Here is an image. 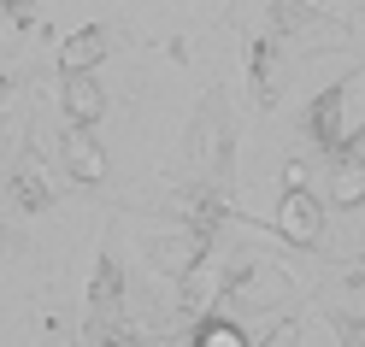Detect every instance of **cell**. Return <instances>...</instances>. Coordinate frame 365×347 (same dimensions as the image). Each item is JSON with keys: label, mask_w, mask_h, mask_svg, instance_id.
<instances>
[{"label": "cell", "mask_w": 365, "mask_h": 347, "mask_svg": "<svg viewBox=\"0 0 365 347\" xmlns=\"http://www.w3.org/2000/svg\"><path fill=\"white\" fill-rule=\"evenodd\" d=\"M230 30L330 48V41H348L354 36V18H336L324 6H307V0H230Z\"/></svg>", "instance_id": "1"}, {"label": "cell", "mask_w": 365, "mask_h": 347, "mask_svg": "<svg viewBox=\"0 0 365 347\" xmlns=\"http://www.w3.org/2000/svg\"><path fill=\"white\" fill-rule=\"evenodd\" d=\"M301 142L312 153H341V147H354L365 142V65L348 77H336L330 88H318V95L307 100L301 112Z\"/></svg>", "instance_id": "2"}, {"label": "cell", "mask_w": 365, "mask_h": 347, "mask_svg": "<svg viewBox=\"0 0 365 347\" xmlns=\"http://www.w3.org/2000/svg\"><path fill=\"white\" fill-rule=\"evenodd\" d=\"M195 159H200V171H207L212 189L230 195V182H236V124H230V106H224V88H207V100H200Z\"/></svg>", "instance_id": "3"}, {"label": "cell", "mask_w": 365, "mask_h": 347, "mask_svg": "<svg viewBox=\"0 0 365 347\" xmlns=\"http://www.w3.org/2000/svg\"><path fill=\"white\" fill-rule=\"evenodd\" d=\"M271 236L301 253H318L324 247V195H312L301 177H289V189L277 195V212H271Z\"/></svg>", "instance_id": "4"}, {"label": "cell", "mask_w": 365, "mask_h": 347, "mask_svg": "<svg viewBox=\"0 0 365 347\" xmlns=\"http://www.w3.org/2000/svg\"><path fill=\"white\" fill-rule=\"evenodd\" d=\"M283 48L277 36H247V95H254L259 112H277L283 100Z\"/></svg>", "instance_id": "5"}, {"label": "cell", "mask_w": 365, "mask_h": 347, "mask_svg": "<svg viewBox=\"0 0 365 347\" xmlns=\"http://www.w3.org/2000/svg\"><path fill=\"white\" fill-rule=\"evenodd\" d=\"M324 200L336 206V212H359L365 206V147H341L330 153V177H324Z\"/></svg>", "instance_id": "6"}, {"label": "cell", "mask_w": 365, "mask_h": 347, "mask_svg": "<svg viewBox=\"0 0 365 347\" xmlns=\"http://www.w3.org/2000/svg\"><path fill=\"white\" fill-rule=\"evenodd\" d=\"M59 106L71 130H95L106 118V88L95 83V71H65L59 77Z\"/></svg>", "instance_id": "7"}, {"label": "cell", "mask_w": 365, "mask_h": 347, "mask_svg": "<svg viewBox=\"0 0 365 347\" xmlns=\"http://www.w3.org/2000/svg\"><path fill=\"white\" fill-rule=\"evenodd\" d=\"M59 159H65V171H71L77 182H106V153H101V142H95V130H71L65 124V142H59Z\"/></svg>", "instance_id": "8"}, {"label": "cell", "mask_w": 365, "mask_h": 347, "mask_svg": "<svg viewBox=\"0 0 365 347\" xmlns=\"http://www.w3.org/2000/svg\"><path fill=\"white\" fill-rule=\"evenodd\" d=\"M106 48H112V30L106 24H83L77 36L59 41V77L65 71H95V65L106 59Z\"/></svg>", "instance_id": "9"}, {"label": "cell", "mask_w": 365, "mask_h": 347, "mask_svg": "<svg viewBox=\"0 0 365 347\" xmlns=\"http://www.w3.org/2000/svg\"><path fill=\"white\" fill-rule=\"evenodd\" d=\"M189 347H254V336H247L242 323H230V318L212 306V312H200V323H195Z\"/></svg>", "instance_id": "10"}, {"label": "cell", "mask_w": 365, "mask_h": 347, "mask_svg": "<svg viewBox=\"0 0 365 347\" xmlns=\"http://www.w3.org/2000/svg\"><path fill=\"white\" fill-rule=\"evenodd\" d=\"M6 195H12V206H18V212H48V206H53L48 177H41L36 165H18V171L6 177Z\"/></svg>", "instance_id": "11"}, {"label": "cell", "mask_w": 365, "mask_h": 347, "mask_svg": "<svg viewBox=\"0 0 365 347\" xmlns=\"http://www.w3.org/2000/svg\"><path fill=\"white\" fill-rule=\"evenodd\" d=\"M118 300H124V265L112 259V253H101V259H95V283H88V306L112 312Z\"/></svg>", "instance_id": "12"}, {"label": "cell", "mask_w": 365, "mask_h": 347, "mask_svg": "<svg viewBox=\"0 0 365 347\" xmlns=\"http://www.w3.org/2000/svg\"><path fill=\"white\" fill-rule=\"evenodd\" d=\"M324 323L341 347H365V318L359 312H341V306H324Z\"/></svg>", "instance_id": "13"}, {"label": "cell", "mask_w": 365, "mask_h": 347, "mask_svg": "<svg viewBox=\"0 0 365 347\" xmlns=\"http://www.w3.org/2000/svg\"><path fill=\"white\" fill-rule=\"evenodd\" d=\"M41 18V0H0V36L6 30H30Z\"/></svg>", "instance_id": "14"}, {"label": "cell", "mask_w": 365, "mask_h": 347, "mask_svg": "<svg viewBox=\"0 0 365 347\" xmlns=\"http://www.w3.org/2000/svg\"><path fill=\"white\" fill-rule=\"evenodd\" d=\"M95 347H153V341H142L135 330H101V336H95Z\"/></svg>", "instance_id": "15"}, {"label": "cell", "mask_w": 365, "mask_h": 347, "mask_svg": "<svg viewBox=\"0 0 365 347\" xmlns=\"http://www.w3.org/2000/svg\"><path fill=\"white\" fill-rule=\"evenodd\" d=\"M348 289H359V294H365V259H359V265H348Z\"/></svg>", "instance_id": "16"}, {"label": "cell", "mask_w": 365, "mask_h": 347, "mask_svg": "<svg viewBox=\"0 0 365 347\" xmlns=\"http://www.w3.org/2000/svg\"><path fill=\"white\" fill-rule=\"evenodd\" d=\"M348 6H354V30L365 24V0H348Z\"/></svg>", "instance_id": "17"}, {"label": "cell", "mask_w": 365, "mask_h": 347, "mask_svg": "<svg viewBox=\"0 0 365 347\" xmlns=\"http://www.w3.org/2000/svg\"><path fill=\"white\" fill-rule=\"evenodd\" d=\"M6 95H12V77H0V100H6Z\"/></svg>", "instance_id": "18"}]
</instances>
